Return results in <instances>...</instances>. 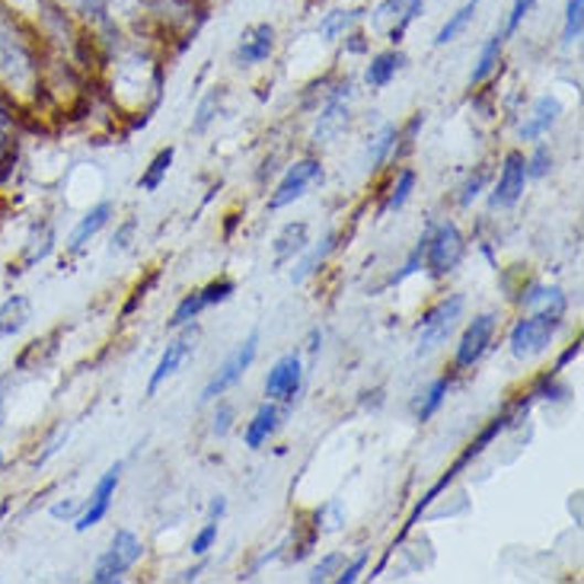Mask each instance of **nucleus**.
<instances>
[{"label": "nucleus", "mask_w": 584, "mask_h": 584, "mask_svg": "<svg viewBox=\"0 0 584 584\" xmlns=\"http://www.w3.org/2000/svg\"><path fill=\"white\" fill-rule=\"evenodd\" d=\"M467 259V236L454 221H428L425 227V253H422V268L440 282L454 275L460 263Z\"/></svg>", "instance_id": "nucleus-1"}, {"label": "nucleus", "mask_w": 584, "mask_h": 584, "mask_svg": "<svg viewBox=\"0 0 584 584\" xmlns=\"http://www.w3.org/2000/svg\"><path fill=\"white\" fill-rule=\"evenodd\" d=\"M464 314H467V297L460 291L444 294L438 304H432L415 326V354L425 358V354L438 351L457 332Z\"/></svg>", "instance_id": "nucleus-2"}, {"label": "nucleus", "mask_w": 584, "mask_h": 584, "mask_svg": "<svg viewBox=\"0 0 584 584\" xmlns=\"http://www.w3.org/2000/svg\"><path fill=\"white\" fill-rule=\"evenodd\" d=\"M259 342H263V336H259V329H253L240 346H236L217 368H214V374L208 378L205 390H202V396H199V403L208 406V403H214V400H221L227 390H234L240 380L246 378V371L256 364V358H259Z\"/></svg>", "instance_id": "nucleus-3"}, {"label": "nucleus", "mask_w": 584, "mask_h": 584, "mask_svg": "<svg viewBox=\"0 0 584 584\" xmlns=\"http://www.w3.org/2000/svg\"><path fill=\"white\" fill-rule=\"evenodd\" d=\"M141 559H145V543H141V537H138L135 530H125V527H121V530L113 533L109 550L96 559L89 578L96 584H116L121 582Z\"/></svg>", "instance_id": "nucleus-4"}, {"label": "nucleus", "mask_w": 584, "mask_h": 584, "mask_svg": "<svg viewBox=\"0 0 584 584\" xmlns=\"http://www.w3.org/2000/svg\"><path fill=\"white\" fill-rule=\"evenodd\" d=\"M322 182V160L320 157H300V160H294L291 167L282 173V179L275 182V189L268 192V202L265 208L268 211H285V208H291L294 202H300L314 185H320Z\"/></svg>", "instance_id": "nucleus-5"}, {"label": "nucleus", "mask_w": 584, "mask_h": 584, "mask_svg": "<svg viewBox=\"0 0 584 584\" xmlns=\"http://www.w3.org/2000/svg\"><path fill=\"white\" fill-rule=\"evenodd\" d=\"M559 326L562 322L540 317V314H521V320H514L511 332H508V351L518 361H533V358H540V354L550 351Z\"/></svg>", "instance_id": "nucleus-6"}, {"label": "nucleus", "mask_w": 584, "mask_h": 584, "mask_svg": "<svg viewBox=\"0 0 584 584\" xmlns=\"http://www.w3.org/2000/svg\"><path fill=\"white\" fill-rule=\"evenodd\" d=\"M496 332H498L496 310H482V314H476V317L467 322V329L460 332V342H457V349H454V371H457V374L472 371V368L489 354L492 342H496Z\"/></svg>", "instance_id": "nucleus-7"}, {"label": "nucleus", "mask_w": 584, "mask_h": 584, "mask_svg": "<svg viewBox=\"0 0 584 584\" xmlns=\"http://www.w3.org/2000/svg\"><path fill=\"white\" fill-rule=\"evenodd\" d=\"M351 96H354V84L351 81H339L336 87L326 93L317 121H314V145H332L351 121Z\"/></svg>", "instance_id": "nucleus-8"}, {"label": "nucleus", "mask_w": 584, "mask_h": 584, "mask_svg": "<svg viewBox=\"0 0 584 584\" xmlns=\"http://www.w3.org/2000/svg\"><path fill=\"white\" fill-rule=\"evenodd\" d=\"M195 346H199V326H195V322L176 329V339L167 342V349L160 354V361H157L153 371H150V380H147V396H157V390H160L167 380H173L176 374L195 358Z\"/></svg>", "instance_id": "nucleus-9"}, {"label": "nucleus", "mask_w": 584, "mask_h": 584, "mask_svg": "<svg viewBox=\"0 0 584 584\" xmlns=\"http://www.w3.org/2000/svg\"><path fill=\"white\" fill-rule=\"evenodd\" d=\"M527 182H530V176H527L524 150H508V153L501 157L496 185H492V192H489V208H492V211H511V208L521 205V199H524L527 192Z\"/></svg>", "instance_id": "nucleus-10"}, {"label": "nucleus", "mask_w": 584, "mask_h": 584, "mask_svg": "<svg viewBox=\"0 0 584 584\" xmlns=\"http://www.w3.org/2000/svg\"><path fill=\"white\" fill-rule=\"evenodd\" d=\"M304 358H300V351H288V354H282L272 368H268V374L263 380V393L265 400H272V403H282V406H294V400L300 396V390H304Z\"/></svg>", "instance_id": "nucleus-11"}, {"label": "nucleus", "mask_w": 584, "mask_h": 584, "mask_svg": "<svg viewBox=\"0 0 584 584\" xmlns=\"http://www.w3.org/2000/svg\"><path fill=\"white\" fill-rule=\"evenodd\" d=\"M121 469H125V464L116 460L113 467L96 479V486H93V492H89V498L84 501L81 514L74 518V530H77V533H87V530H93V527L103 524V521L109 518L118 486H121Z\"/></svg>", "instance_id": "nucleus-12"}, {"label": "nucleus", "mask_w": 584, "mask_h": 584, "mask_svg": "<svg viewBox=\"0 0 584 584\" xmlns=\"http://www.w3.org/2000/svg\"><path fill=\"white\" fill-rule=\"evenodd\" d=\"M562 113H565V106H562V99H559L555 93H543V96H537V99H533V106H530V113L524 116V121L518 125V138H521L524 145L543 141V138L553 131L555 125H559Z\"/></svg>", "instance_id": "nucleus-13"}, {"label": "nucleus", "mask_w": 584, "mask_h": 584, "mask_svg": "<svg viewBox=\"0 0 584 584\" xmlns=\"http://www.w3.org/2000/svg\"><path fill=\"white\" fill-rule=\"evenodd\" d=\"M518 307L524 314H540V317H550V320H565L569 314V297L559 285H546V282H530L524 285V291L518 297Z\"/></svg>", "instance_id": "nucleus-14"}, {"label": "nucleus", "mask_w": 584, "mask_h": 584, "mask_svg": "<svg viewBox=\"0 0 584 584\" xmlns=\"http://www.w3.org/2000/svg\"><path fill=\"white\" fill-rule=\"evenodd\" d=\"M275 55V26L272 23H253L240 32L236 42V64L240 67H259Z\"/></svg>", "instance_id": "nucleus-15"}, {"label": "nucleus", "mask_w": 584, "mask_h": 584, "mask_svg": "<svg viewBox=\"0 0 584 584\" xmlns=\"http://www.w3.org/2000/svg\"><path fill=\"white\" fill-rule=\"evenodd\" d=\"M288 412H291V406H282V403L265 400L263 406L253 412V418L246 422V428H243V444H246L249 450H263L265 444L275 438V432L282 428V422L288 418Z\"/></svg>", "instance_id": "nucleus-16"}, {"label": "nucleus", "mask_w": 584, "mask_h": 584, "mask_svg": "<svg viewBox=\"0 0 584 584\" xmlns=\"http://www.w3.org/2000/svg\"><path fill=\"white\" fill-rule=\"evenodd\" d=\"M113 214H116V208H113V202H96L93 208H87L84 211V217L74 224V231L67 234V243H64V249L67 253H84L89 246V240H96V236L106 231V224L113 221Z\"/></svg>", "instance_id": "nucleus-17"}, {"label": "nucleus", "mask_w": 584, "mask_h": 584, "mask_svg": "<svg viewBox=\"0 0 584 584\" xmlns=\"http://www.w3.org/2000/svg\"><path fill=\"white\" fill-rule=\"evenodd\" d=\"M336 246H339V231H326L320 243L307 246V249L297 256V263H294L291 285H304V282H310V278L320 272L322 265H326V259L336 253Z\"/></svg>", "instance_id": "nucleus-18"}, {"label": "nucleus", "mask_w": 584, "mask_h": 584, "mask_svg": "<svg viewBox=\"0 0 584 584\" xmlns=\"http://www.w3.org/2000/svg\"><path fill=\"white\" fill-rule=\"evenodd\" d=\"M406 64H410L406 52H400L396 45L386 49V52H378L374 59L368 61V67H364V84L371 89H386L403 74Z\"/></svg>", "instance_id": "nucleus-19"}, {"label": "nucleus", "mask_w": 584, "mask_h": 584, "mask_svg": "<svg viewBox=\"0 0 584 584\" xmlns=\"http://www.w3.org/2000/svg\"><path fill=\"white\" fill-rule=\"evenodd\" d=\"M307 246H310V227H307V221H288V224L275 234V240H272L275 265L294 263Z\"/></svg>", "instance_id": "nucleus-20"}, {"label": "nucleus", "mask_w": 584, "mask_h": 584, "mask_svg": "<svg viewBox=\"0 0 584 584\" xmlns=\"http://www.w3.org/2000/svg\"><path fill=\"white\" fill-rule=\"evenodd\" d=\"M32 320V300L26 294H10L0 304V339H13L20 336Z\"/></svg>", "instance_id": "nucleus-21"}, {"label": "nucleus", "mask_w": 584, "mask_h": 584, "mask_svg": "<svg viewBox=\"0 0 584 584\" xmlns=\"http://www.w3.org/2000/svg\"><path fill=\"white\" fill-rule=\"evenodd\" d=\"M450 386H454V378L450 374H440V378H435L422 393H418V400H415V422L418 425H428L435 415L440 412V406L447 403V393H450Z\"/></svg>", "instance_id": "nucleus-22"}, {"label": "nucleus", "mask_w": 584, "mask_h": 584, "mask_svg": "<svg viewBox=\"0 0 584 584\" xmlns=\"http://www.w3.org/2000/svg\"><path fill=\"white\" fill-rule=\"evenodd\" d=\"M396 131H400V125H393V121H383L378 131H371L368 150H364V167L371 173H378V170H383L390 163L393 147H396Z\"/></svg>", "instance_id": "nucleus-23"}, {"label": "nucleus", "mask_w": 584, "mask_h": 584, "mask_svg": "<svg viewBox=\"0 0 584 584\" xmlns=\"http://www.w3.org/2000/svg\"><path fill=\"white\" fill-rule=\"evenodd\" d=\"M505 42H508V35L505 32H496V35H489L486 39V45H482V52H479V59L472 61V71H469V89L472 87H482L492 74H496L498 61H501V52H505Z\"/></svg>", "instance_id": "nucleus-24"}, {"label": "nucleus", "mask_w": 584, "mask_h": 584, "mask_svg": "<svg viewBox=\"0 0 584 584\" xmlns=\"http://www.w3.org/2000/svg\"><path fill=\"white\" fill-rule=\"evenodd\" d=\"M173 160H176V147L173 145L160 147V150L150 157V163L145 167V173L138 176V192L153 195V192L167 182V176H170V170H173Z\"/></svg>", "instance_id": "nucleus-25"}, {"label": "nucleus", "mask_w": 584, "mask_h": 584, "mask_svg": "<svg viewBox=\"0 0 584 584\" xmlns=\"http://www.w3.org/2000/svg\"><path fill=\"white\" fill-rule=\"evenodd\" d=\"M224 99H227V89L224 87H211L199 99V106H195V116H192V125H189V131L192 135H205L208 128L217 121L221 116V106H224Z\"/></svg>", "instance_id": "nucleus-26"}, {"label": "nucleus", "mask_w": 584, "mask_h": 584, "mask_svg": "<svg viewBox=\"0 0 584 584\" xmlns=\"http://www.w3.org/2000/svg\"><path fill=\"white\" fill-rule=\"evenodd\" d=\"M479 3L482 0H467L464 7H457L447 20H444V26L438 30V35H435V45H450L454 39H460L464 32H467V26L476 20V13H479Z\"/></svg>", "instance_id": "nucleus-27"}, {"label": "nucleus", "mask_w": 584, "mask_h": 584, "mask_svg": "<svg viewBox=\"0 0 584 584\" xmlns=\"http://www.w3.org/2000/svg\"><path fill=\"white\" fill-rule=\"evenodd\" d=\"M361 17H364V10H329L320 20L317 32H320L322 42H339V39H346L358 26Z\"/></svg>", "instance_id": "nucleus-28"}, {"label": "nucleus", "mask_w": 584, "mask_h": 584, "mask_svg": "<svg viewBox=\"0 0 584 584\" xmlns=\"http://www.w3.org/2000/svg\"><path fill=\"white\" fill-rule=\"evenodd\" d=\"M208 310L205 297H202V288H192L189 294H182V300L173 307V314H170V320H167V329H182V326H192V322L199 320L202 314Z\"/></svg>", "instance_id": "nucleus-29"}, {"label": "nucleus", "mask_w": 584, "mask_h": 584, "mask_svg": "<svg viewBox=\"0 0 584 584\" xmlns=\"http://www.w3.org/2000/svg\"><path fill=\"white\" fill-rule=\"evenodd\" d=\"M415 182H418V173L412 170V167H403L396 179L390 182V189H386V202H383V211L386 214H393V211H403V208L410 205L412 192H415Z\"/></svg>", "instance_id": "nucleus-30"}, {"label": "nucleus", "mask_w": 584, "mask_h": 584, "mask_svg": "<svg viewBox=\"0 0 584 584\" xmlns=\"http://www.w3.org/2000/svg\"><path fill=\"white\" fill-rule=\"evenodd\" d=\"M425 13V0H403V10H400V17H396V23L386 30V42L390 45H400L403 39H406V32L410 26Z\"/></svg>", "instance_id": "nucleus-31"}, {"label": "nucleus", "mask_w": 584, "mask_h": 584, "mask_svg": "<svg viewBox=\"0 0 584 584\" xmlns=\"http://www.w3.org/2000/svg\"><path fill=\"white\" fill-rule=\"evenodd\" d=\"M346 505L339 501V498H329L326 505H320L317 511H314V524L320 527V533H336V530H342L346 527Z\"/></svg>", "instance_id": "nucleus-32"}, {"label": "nucleus", "mask_w": 584, "mask_h": 584, "mask_svg": "<svg viewBox=\"0 0 584 584\" xmlns=\"http://www.w3.org/2000/svg\"><path fill=\"white\" fill-rule=\"evenodd\" d=\"M492 179V167L489 163H479L472 173L467 176V182L460 185V195H457V205L460 208H472V202L482 195V189H486V182Z\"/></svg>", "instance_id": "nucleus-33"}, {"label": "nucleus", "mask_w": 584, "mask_h": 584, "mask_svg": "<svg viewBox=\"0 0 584 584\" xmlns=\"http://www.w3.org/2000/svg\"><path fill=\"white\" fill-rule=\"evenodd\" d=\"M527 157V176L530 179H546V176L553 173V147L546 145V141H533V150L524 153Z\"/></svg>", "instance_id": "nucleus-34"}, {"label": "nucleus", "mask_w": 584, "mask_h": 584, "mask_svg": "<svg viewBox=\"0 0 584 584\" xmlns=\"http://www.w3.org/2000/svg\"><path fill=\"white\" fill-rule=\"evenodd\" d=\"M422 253H425V234L418 236V243H415V249L406 256V263L400 265V272H393V275L386 278L383 288H400L403 282H410L412 275H418V272H422Z\"/></svg>", "instance_id": "nucleus-35"}, {"label": "nucleus", "mask_w": 584, "mask_h": 584, "mask_svg": "<svg viewBox=\"0 0 584 584\" xmlns=\"http://www.w3.org/2000/svg\"><path fill=\"white\" fill-rule=\"evenodd\" d=\"M584 30V0H565V26H562V42L575 45Z\"/></svg>", "instance_id": "nucleus-36"}, {"label": "nucleus", "mask_w": 584, "mask_h": 584, "mask_svg": "<svg viewBox=\"0 0 584 584\" xmlns=\"http://www.w3.org/2000/svg\"><path fill=\"white\" fill-rule=\"evenodd\" d=\"M217 537H221V521H205V524L199 527V533L192 537L189 553L195 555V559H208V553L217 546Z\"/></svg>", "instance_id": "nucleus-37"}, {"label": "nucleus", "mask_w": 584, "mask_h": 584, "mask_svg": "<svg viewBox=\"0 0 584 584\" xmlns=\"http://www.w3.org/2000/svg\"><path fill=\"white\" fill-rule=\"evenodd\" d=\"M342 562H346V553H339V550H332V553H326L310 569V575H307V582L310 584H326V582H332L336 575H339V569H342Z\"/></svg>", "instance_id": "nucleus-38"}, {"label": "nucleus", "mask_w": 584, "mask_h": 584, "mask_svg": "<svg viewBox=\"0 0 584 584\" xmlns=\"http://www.w3.org/2000/svg\"><path fill=\"white\" fill-rule=\"evenodd\" d=\"M217 406L211 412V435L214 438H227L231 432H234V422H236V410L234 403H227V400H214Z\"/></svg>", "instance_id": "nucleus-39"}, {"label": "nucleus", "mask_w": 584, "mask_h": 584, "mask_svg": "<svg viewBox=\"0 0 584 584\" xmlns=\"http://www.w3.org/2000/svg\"><path fill=\"white\" fill-rule=\"evenodd\" d=\"M234 294H236V282L234 278H227V275H221V278L208 282L205 288H202V297H205L208 307H221V304H227Z\"/></svg>", "instance_id": "nucleus-40"}, {"label": "nucleus", "mask_w": 584, "mask_h": 584, "mask_svg": "<svg viewBox=\"0 0 584 584\" xmlns=\"http://www.w3.org/2000/svg\"><path fill=\"white\" fill-rule=\"evenodd\" d=\"M67 438H71V425L64 422V425H59V428L52 432V438L45 440V447H42V454H39L35 460H32V467H35V469L45 467V464H49V460H52L55 454H61V447L67 444Z\"/></svg>", "instance_id": "nucleus-41"}, {"label": "nucleus", "mask_w": 584, "mask_h": 584, "mask_svg": "<svg viewBox=\"0 0 584 584\" xmlns=\"http://www.w3.org/2000/svg\"><path fill=\"white\" fill-rule=\"evenodd\" d=\"M400 10H403V0H380L378 7L371 10L374 17H371V23H374V30H380L386 35V30L396 23V17H400Z\"/></svg>", "instance_id": "nucleus-42"}, {"label": "nucleus", "mask_w": 584, "mask_h": 584, "mask_svg": "<svg viewBox=\"0 0 584 584\" xmlns=\"http://www.w3.org/2000/svg\"><path fill=\"white\" fill-rule=\"evenodd\" d=\"M135 234H138V217H125L113 234V243H109V253L118 256V253H128L131 243H135Z\"/></svg>", "instance_id": "nucleus-43"}, {"label": "nucleus", "mask_w": 584, "mask_h": 584, "mask_svg": "<svg viewBox=\"0 0 584 584\" xmlns=\"http://www.w3.org/2000/svg\"><path fill=\"white\" fill-rule=\"evenodd\" d=\"M533 7H537V0H514V3H511V10H508V20H505V30L501 32L511 39L514 32L524 26V20L533 13Z\"/></svg>", "instance_id": "nucleus-44"}, {"label": "nucleus", "mask_w": 584, "mask_h": 584, "mask_svg": "<svg viewBox=\"0 0 584 584\" xmlns=\"http://www.w3.org/2000/svg\"><path fill=\"white\" fill-rule=\"evenodd\" d=\"M364 569H368V550H364V553H358L354 559H346V562H342V569H339V575H336L332 582L354 584L361 575H364Z\"/></svg>", "instance_id": "nucleus-45"}, {"label": "nucleus", "mask_w": 584, "mask_h": 584, "mask_svg": "<svg viewBox=\"0 0 584 584\" xmlns=\"http://www.w3.org/2000/svg\"><path fill=\"white\" fill-rule=\"evenodd\" d=\"M81 508H84L81 498H61V501H55V505L49 508V514H52L55 521H64V524H67V521H74V518L81 514Z\"/></svg>", "instance_id": "nucleus-46"}, {"label": "nucleus", "mask_w": 584, "mask_h": 584, "mask_svg": "<svg viewBox=\"0 0 584 584\" xmlns=\"http://www.w3.org/2000/svg\"><path fill=\"white\" fill-rule=\"evenodd\" d=\"M157 282H160V272H153V275H150V278H145V282H141V285H138V288H135V291H131V300H128V304H125V310H121V317H131V314H135V310H138V304H141V300H145L147 291H150V288H153V285H157Z\"/></svg>", "instance_id": "nucleus-47"}, {"label": "nucleus", "mask_w": 584, "mask_h": 584, "mask_svg": "<svg viewBox=\"0 0 584 584\" xmlns=\"http://www.w3.org/2000/svg\"><path fill=\"white\" fill-rule=\"evenodd\" d=\"M578 354H582V339H575V342H572L569 349H565L562 354H559V358H555L553 371H559V374H562V371H565V368L572 364V361H578Z\"/></svg>", "instance_id": "nucleus-48"}, {"label": "nucleus", "mask_w": 584, "mask_h": 584, "mask_svg": "<svg viewBox=\"0 0 584 584\" xmlns=\"http://www.w3.org/2000/svg\"><path fill=\"white\" fill-rule=\"evenodd\" d=\"M10 131H13V113H10V106L0 99V150L10 141Z\"/></svg>", "instance_id": "nucleus-49"}, {"label": "nucleus", "mask_w": 584, "mask_h": 584, "mask_svg": "<svg viewBox=\"0 0 584 584\" xmlns=\"http://www.w3.org/2000/svg\"><path fill=\"white\" fill-rule=\"evenodd\" d=\"M205 569H208V562H205V559H199V562H195V565H189V569H182V572H176V575H173V582H179V584L199 582V578H202V572H205Z\"/></svg>", "instance_id": "nucleus-50"}, {"label": "nucleus", "mask_w": 584, "mask_h": 584, "mask_svg": "<svg viewBox=\"0 0 584 584\" xmlns=\"http://www.w3.org/2000/svg\"><path fill=\"white\" fill-rule=\"evenodd\" d=\"M227 514V496H214L208 505V521H224Z\"/></svg>", "instance_id": "nucleus-51"}, {"label": "nucleus", "mask_w": 584, "mask_h": 584, "mask_svg": "<svg viewBox=\"0 0 584 584\" xmlns=\"http://www.w3.org/2000/svg\"><path fill=\"white\" fill-rule=\"evenodd\" d=\"M304 349H307V354H310V358H317V354H320V349H322V332H320V329H317V326L310 329V336H307V346H304Z\"/></svg>", "instance_id": "nucleus-52"}, {"label": "nucleus", "mask_w": 584, "mask_h": 584, "mask_svg": "<svg viewBox=\"0 0 584 584\" xmlns=\"http://www.w3.org/2000/svg\"><path fill=\"white\" fill-rule=\"evenodd\" d=\"M569 514L575 518V524H582V492H575V496L569 498Z\"/></svg>", "instance_id": "nucleus-53"}, {"label": "nucleus", "mask_w": 584, "mask_h": 584, "mask_svg": "<svg viewBox=\"0 0 584 584\" xmlns=\"http://www.w3.org/2000/svg\"><path fill=\"white\" fill-rule=\"evenodd\" d=\"M3 469H7V457H3V447H0V479H3Z\"/></svg>", "instance_id": "nucleus-54"}, {"label": "nucleus", "mask_w": 584, "mask_h": 584, "mask_svg": "<svg viewBox=\"0 0 584 584\" xmlns=\"http://www.w3.org/2000/svg\"><path fill=\"white\" fill-rule=\"evenodd\" d=\"M0 518H3V508H0Z\"/></svg>", "instance_id": "nucleus-55"}]
</instances>
